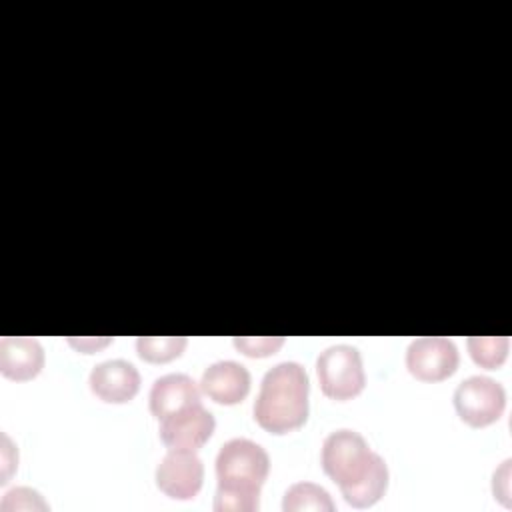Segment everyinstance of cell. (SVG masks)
<instances>
[{
  "label": "cell",
  "instance_id": "cell-1",
  "mask_svg": "<svg viewBox=\"0 0 512 512\" xmlns=\"http://www.w3.org/2000/svg\"><path fill=\"white\" fill-rule=\"evenodd\" d=\"M324 472L338 484L344 500L354 508L378 502L388 488V466L362 434L340 428L322 442L320 456Z\"/></svg>",
  "mask_w": 512,
  "mask_h": 512
},
{
  "label": "cell",
  "instance_id": "cell-2",
  "mask_svg": "<svg viewBox=\"0 0 512 512\" xmlns=\"http://www.w3.org/2000/svg\"><path fill=\"white\" fill-rule=\"evenodd\" d=\"M270 472L268 452L248 440L232 438L216 454L218 490L214 510L218 512H254L260 506V488Z\"/></svg>",
  "mask_w": 512,
  "mask_h": 512
},
{
  "label": "cell",
  "instance_id": "cell-3",
  "mask_svg": "<svg viewBox=\"0 0 512 512\" xmlns=\"http://www.w3.org/2000/svg\"><path fill=\"white\" fill-rule=\"evenodd\" d=\"M308 374L302 364L286 360L272 366L254 402V420L272 434L300 428L308 418Z\"/></svg>",
  "mask_w": 512,
  "mask_h": 512
},
{
  "label": "cell",
  "instance_id": "cell-4",
  "mask_svg": "<svg viewBox=\"0 0 512 512\" xmlns=\"http://www.w3.org/2000/svg\"><path fill=\"white\" fill-rule=\"evenodd\" d=\"M316 374L322 392L332 400H350L364 390L366 372L358 348L334 344L316 358Z\"/></svg>",
  "mask_w": 512,
  "mask_h": 512
},
{
  "label": "cell",
  "instance_id": "cell-5",
  "mask_svg": "<svg viewBox=\"0 0 512 512\" xmlns=\"http://www.w3.org/2000/svg\"><path fill=\"white\" fill-rule=\"evenodd\" d=\"M454 408L466 424L484 428L504 414L506 390L494 378L470 376L456 386Z\"/></svg>",
  "mask_w": 512,
  "mask_h": 512
},
{
  "label": "cell",
  "instance_id": "cell-6",
  "mask_svg": "<svg viewBox=\"0 0 512 512\" xmlns=\"http://www.w3.org/2000/svg\"><path fill=\"white\" fill-rule=\"evenodd\" d=\"M458 362L460 356L456 344L444 336L416 338L406 350V368L422 382H440L452 376Z\"/></svg>",
  "mask_w": 512,
  "mask_h": 512
},
{
  "label": "cell",
  "instance_id": "cell-7",
  "mask_svg": "<svg viewBox=\"0 0 512 512\" xmlns=\"http://www.w3.org/2000/svg\"><path fill=\"white\" fill-rule=\"evenodd\" d=\"M204 482V464L196 450L170 448L156 466V486L170 498L190 500Z\"/></svg>",
  "mask_w": 512,
  "mask_h": 512
},
{
  "label": "cell",
  "instance_id": "cell-8",
  "mask_svg": "<svg viewBox=\"0 0 512 512\" xmlns=\"http://www.w3.org/2000/svg\"><path fill=\"white\" fill-rule=\"evenodd\" d=\"M216 428V420L210 410L196 402L176 414L166 416L160 420V438L168 448H184V450H198L208 442Z\"/></svg>",
  "mask_w": 512,
  "mask_h": 512
},
{
  "label": "cell",
  "instance_id": "cell-9",
  "mask_svg": "<svg viewBox=\"0 0 512 512\" xmlns=\"http://www.w3.org/2000/svg\"><path fill=\"white\" fill-rule=\"evenodd\" d=\"M88 384L94 396L100 400L110 404H124L136 396L140 388V372L128 360H106L90 370Z\"/></svg>",
  "mask_w": 512,
  "mask_h": 512
},
{
  "label": "cell",
  "instance_id": "cell-10",
  "mask_svg": "<svg viewBox=\"0 0 512 512\" xmlns=\"http://www.w3.org/2000/svg\"><path fill=\"white\" fill-rule=\"evenodd\" d=\"M250 372L234 360H218L210 364L200 378V390L218 404H238L250 392Z\"/></svg>",
  "mask_w": 512,
  "mask_h": 512
},
{
  "label": "cell",
  "instance_id": "cell-11",
  "mask_svg": "<svg viewBox=\"0 0 512 512\" xmlns=\"http://www.w3.org/2000/svg\"><path fill=\"white\" fill-rule=\"evenodd\" d=\"M150 412L154 418L164 420L200 400V388L188 374H164L154 380L150 388Z\"/></svg>",
  "mask_w": 512,
  "mask_h": 512
},
{
  "label": "cell",
  "instance_id": "cell-12",
  "mask_svg": "<svg viewBox=\"0 0 512 512\" xmlns=\"http://www.w3.org/2000/svg\"><path fill=\"white\" fill-rule=\"evenodd\" d=\"M44 368V348L36 338L6 336L0 340V372L10 380H32Z\"/></svg>",
  "mask_w": 512,
  "mask_h": 512
},
{
  "label": "cell",
  "instance_id": "cell-13",
  "mask_svg": "<svg viewBox=\"0 0 512 512\" xmlns=\"http://www.w3.org/2000/svg\"><path fill=\"white\" fill-rule=\"evenodd\" d=\"M282 510L284 512H300V510L332 512L334 502L322 486L314 482H296L284 492Z\"/></svg>",
  "mask_w": 512,
  "mask_h": 512
},
{
  "label": "cell",
  "instance_id": "cell-14",
  "mask_svg": "<svg viewBox=\"0 0 512 512\" xmlns=\"http://www.w3.org/2000/svg\"><path fill=\"white\" fill-rule=\"evenodd\" d=\"M466 344L472 360L488 370L502 366L510 348L508 336H470Z\"/></svg>",
  "mask_w": 512,
  "mask_h": 512
},
{
  "label": "cell",
  "instance_id": "cell-15",
  "mask_svg": "<svg viewBox=\"0 0 512 512\" xmlns=\"http://www.w3.org/2000/svg\"><path fill=\"white\" fill-rule=\"evenodd\" d=\"M186 342V336H140L136 350L146 362H170L184 352Z\"/></svg>",
  "mask_w": 512,
  "mask_h": 512
},
{
  "label": "cell",
  "instance_id": "cell-16",
  "mask_svg": "<svg viewBox=\"0 0 512 512\" xmlns=\"http://www.w3.org/2000/svg\"><path fill=\"white\" fill-rule=\"evenodd\" d=\"M48 502H44V498L40 496V492L26 488V486H18L12 488L10 492L4 494L2 502H0V510H48Z\"/></svg>",
  "mask_w": 512,
  "mask_h": 512
},
{
  "label": "cell",
  "instance_id": "cell-17",
  "mask_svg": "<svg viewBox=\"0 0 512 512\" xmlns=\"http://www.w3.org/2000/svg\"><path fill=\"white\" fill-rule=\"evenodd\" d=\"M284 344L282 336H236L234 346L252 358H264L270 354H276L280 346Z\"/></svg>",
  "mask_w": 512,
  "mask_h": 512
},
{
  "label": "cell",
  "instance_id": "cell-18",
  "mask_svg": "<svg viewBox=\"0 0 512 512\" xmlns=\"http://www.w3.org/2000/svg\"><path fill=\"white\" fill-rule=\"evenodd\" d=\"M0 456H2V480L0 484H6L16 462H18V454L10 442V438L6 434H2V450H0Z\"/></svg>",
  "mask_w": 512,
  "mask_h": 512
},
{
  "label": "cell",
  "instance_id": "cell-19",
  "mask_svg": "<svg viewBox=\"0 0 512 512\" xmlns=\"http://www.w3.org/2000/svg\"><path fill=\"white\" fill-rule=\"evenodd\" d=\"M508 478H510V460H504V464L500 466V470L494 472V482H492V486H496V484L502 486V488H498V492H496L494 496L502 498V502H504L506 506L510 504V502H508Z\"/></svg>",
  "mask_w": 512,
  "mask_h": 512
},
{
  "label": "cell",
  "instance_id": "cell-20",
  "mask_svg": "<svg viewBox=\"0 0 512 512\" xmlns=\"http://www.w3.org/2000/svg\"><path fill=\"white\" fill-rule=\"evenodd\" d=\"M68 342L72 344V346H76L78 350H82V352H94L96 348H100V346H106L108 342H110V338H102V340H94V338H68Z\"/></svg>",
  "mask_w": 512,
  "mask_h": 512
}]
</instances>
